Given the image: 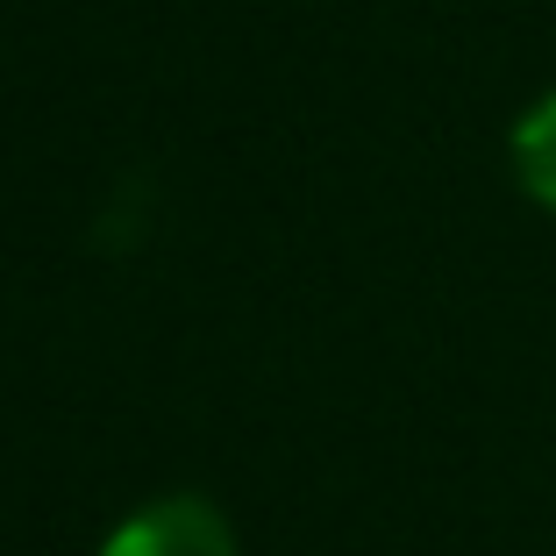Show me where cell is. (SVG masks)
<instances>
[{"instance_id": "cell-2", "label": "cell", "mask_w": 556, "mask_h": 556, "mask_svg": "<svg viewBox=\"0 0 556 556\" xmlns=\"http://www.w3.org/2000/svg\"><path fill=\"white\" fill-rule=\"evenodd\" d=\"M507 157H514V179L535 207L556 214V86L542 100H528L521 122L507 129Z\"/></svg>"}, {"instance_id": "cell-1", "label": "cell", "mask_w": 556, "mask_h": 556, "mask_svg": "<svg viewBox=\"0 0 556 556\" xmlns=\"http://www.w3.org/2000/svg\"><path fill=\"white\" fill-rule=\"evenodd\" d=\"M100 556H243V549H236V528L222 521V507L172 492V500H150L143 514H129Z\"/></svg>"}]
</instances>
